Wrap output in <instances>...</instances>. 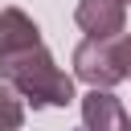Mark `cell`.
I'll list each match as a JSON object with an SVG mask.
<instances>
[{
  "label": "cell",
  "mask_w": 131,
  "mask_h": 131,
  "mask_svg": "<svg viewBox=\"0 0 131 131\" xmlns=\"http://www.w3.org/2000/svg\"><path fill=\"white\" fill-rule=\"evenodd\" d=\"M123 4H131V0H123Z\"/></svg>",
  "instance_id": "cell-8"
},
{
  "label": "cell",
  "mask_w": 131,
  "mask_h": 131,
  "mask_svg": "<svg viewBox=\"0 0 131 131\" xmlns=\"http://www.w3.org/2000/svg\"><path fill=\"white\" fill-rule=\"evenodd\" d=\"M0 78L8 86H16L20 98L33 102V106H70L78 98L74 94V78L57 70L53 53L41 41L0 53Z\"/></svg>",
  "instance_id": "cell-1"
},
{
  "label": "cell",
  "mask_w": 131,
  "mask_h": 131,
  "mask_svg": "<svg viewBox=\"0 0 131 131\" xmlns=\"http://www.w3.org/2000/svg\"><path fill=\"white\" fill-rule=\"evenodd\" d=\"M20 123H25V98L16 86L0 78V131H20Z\"/></svg>",
  "instance_id": "cell-6"
},
{
  "label": "cell",
  "mask_w": 131,
  "mask_h": 131,
  "mask_svg": "<svg viewBox=\"0 0 131 131\" xmlns=\"http://www.w3.org/2000/svg\"><path fill=\"white\" fill-rule=\"evenodd\" d=\"M33 41H41V29L20 8H0V53L20 49V45H33Z\"/></svg>",
  "instance_id": "cell-5"
},
{
  "label": "cell",
  "mask_w": 131,
  "mask_h": 131,
  "mask_svg": "<svg viewBox=\"0 0 131 131\" xmlns=\"http://www.w3.org/2000/svg\"><path fill=\"white\" fill-rule=\"evenodd\" d=\"M74 74H78L86 86H106V90L119 86L127 74H123L115 37H86V41L74 49Z\"/></svg>",
  "instance_id": "cell-2"
},
{
  "label": "cell",
  "mask_w": 131,
  "mask_h": 131,
  "mask_svg": "<svg viewBox=\"0 0 131 131\" xmlns=\"http://www.w3.org/2000/svg\"><path fill=\"white\" fill-rule=\"evenodd\" d=\"M74 20L86 37H119L127 25V4L123 0H78Z\"/></svg>",
  "instance_id": "cell-3"
},
{
  "label": "cell",
  "mask_w": 131,
  "mask_h": 131,
  "mask_svg": "<svg viewBox=\"0 0 131 131\" xmlns=\"http://www.w3.org/2000/svg\"><path fill=\"white\" fill-rule=\"evenodd\" d=\"M82 123L86 131H131L123 102L106 86H90V94H82Z\"/></svg>",
  "instance_id": "cell-4"
},
{
  "label": "cell",
  "mask_w": 131,
  "mask_h": 131,
  "mask_svg": "<svg viewBox=\"0 0 131 131\" xmlns=\"http://www.w3.org/2000/svg\"><path fill=\"white\" fill-rule=\"evenodd\" d=\"M115 45H119V61H123V74L131 78V33H119V37H115Z\"/></svg>",
  "instance_id": "cell-7"
}]
</instances>
